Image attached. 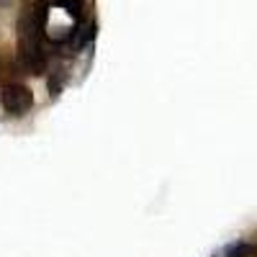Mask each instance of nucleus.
I'll use <instances>...</instances> for the list:
<instances>
[{
    "label": "nucleus",
    "instance_id": "nucleus-5",
    "mask_svg": "<svg viewBox=\"0 0 257 257\" xmlns=\"http://www.w3.org/2000/svg\"><path fill=\"white\" fill-rule=\"evenodd\" d=\"M13 6V0H0V8H11Z\"/></svg>",
    "mask_w": 257,
    "mask_h": 257
},
{
    "label": "nucleus",
    "instance_id": "nucleus-1",
    "mask_svg": "<svg viewBox=\"0 0 257 257\" xmlns=\"http://www.w3.org/2000/svg\"><path fill=\"white\" fill-rule=\"evenodd\" d=\"M0 103H3V108L13 116H24L26 111H31L34 105V93L26 88V85L21 82H11L3 88V93H0Z\"/></svg>",
    "mask_w": 257,
    "mask_h": 257
},
{
    "label": "nucleus",
    "instance_id": "nucleus-4",
    "mask_svg": "<svg viewBox=\"0 0 257 257\" xmlns=\"http://www.w3.org/2000/svg\"><path fill=\"white\" fill-rule=\"evenodd\" d=\"M64 77H67L64 72H59V77H57V75H52V77H49V93H52V95H59L62 85H64Z\"/></svg>",
    "mask_w": 257,
    "mask_h": 257
},
{
    "label": "nucleus",
    "instance_id": "nucleus-3",
    "mask_svg": "<svg viewBox=\"0 0 257 257\" xmlns=\"http://www.w3.org/2000/svg\"><path fill=\"white\" fill-rule=\"evenodd\" d=\"M226 257H257V244H249V242H239L229 249Z\"/></svg>",
    "mask_w": 257,
    "mask_h": 257
},
{
    "label": "nucleus",
    "instance_id": "nucleus-2",
    "mask_svg": "<svg viewBox=\"0 0 257 257\" xmlns=\"http://www.w3.org/2000/svg\"><path fill=\"white\" fill-rule=\"evenodd\" d=\"M52 3L62 11H67L72 18H82V11H85V0H52Z\"/></svg>",
    "mask_w": 257,
    "mask_h": 257
}]
</instances>
